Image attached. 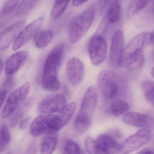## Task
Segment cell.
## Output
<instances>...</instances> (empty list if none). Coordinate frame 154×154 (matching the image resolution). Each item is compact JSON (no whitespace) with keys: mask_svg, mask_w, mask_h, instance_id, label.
I'll list each match as a JSON object with an SVG mask.
<instances>
[{"mask_svg":"<svg viewBox=\"0 0 154 154\" xmlns=\"http://www.w3.org/2000/svg\"><path fill=\"white\" fill-rule=\"evenodd\" d=\"M65 48L64 43L59 44L52 50L46 59L42 79V86L45 90L57 91L61 87L58 74Z\"/></svg>","mask_w":154,"mask_h":154,"instance_id":"6da1fadb","label":"cell"},{"mask_svg":"<svg viewBox=\"0 0 154 154\" xmlns=\"http://www.w3.org/2000/svg\"><path fill=\"white\" fill-rule=\"evenodd\" d=\"M151 33H141L135 36L125 48L121 59L122 66L140 68L144 61L143 54L145 46L151 43Z\"/></svg>","mask_w":154,"mask_h":154,"instance_id":"7a4b0ae2","label":"cell"},{"mask_svg":"<svg viewBox=\"0 0 154 154\" xmlns=\"http://www.w3.org/2000/svg\"><path fill=\"white\" fill-rule=\"evenodd\" d=\"M98 102V92L94 86L87 90L76 117L75 127L80 134L85 133L90 127Z\"/></svg>","mask_w":154,"mask_h":154,"instance_id":"3957f363","label":"cell"},{"mask_svg":"<svg viewBox=\"0 0 154 154\" xmlns=\"http://www.w3.org/2000/svg\"><path fill=\"white\" fill-rule=\"evenodd\" d=\"M95 14L94 7H90L72 21L69 28V39L70 43H76L86 34L93 23Z\"/></svg>","mask_w":154,"mask_h":154,"instance_id":"277c9868","label":"cell"},{"mask_svg":"<svg viewBox=\"0 0 154 154\" xmlns=\"http://www.w3.org/2000/svg\"><path fill=\"white\" fill-rule=\"evenodd\" d=\"M97 84L100 93L108 99H112L118 93V77L112 71H102L98 76Z\"/></svg>","mask_w":154,"mask_h":154,"instance_id":"5b68a950","label":"cell"},{"mask_svg":"<svg viewBox=\"0 0 154 154\" xmlns=\"http://www.w3.org/2000/svg\"><path fill=\"white\" fill-rule=\"evenodd\" d=\"M30 85L26 82L13 91L8 97L1 114L2 118H6L12 115L22 104L29 92Z\"/></svg>","mask_w":154,"mask_h":154,"instance_id":"8992f818","label":"cell"},{"mask_svg":"<svg viewBox=\"0 0 154 154\" xmlns=\"http://www.w3.org/2000/svg\"><path fill=\"white\" fill-rule=\"evenodd\" d=\"M107 44L104 37L100 34L92 35L89 42L88 51L90 58L93 65L102 64L106 56Z\"/></svg>","mask_w":154,"mask_h":154,"instance_id":"52a82bcc","label":"cell"},{"mask_svg":"<svg viewBox=\"0 0 154 154\" xmlns=\"http://www.w3.org/2000/svg\"><path fill=\"white\" fill-rule=\"evenodd\" d=\"M151 132L147 129H140L127 138L120 145V152L128 154L140 149L151 138Z\"/></svg>","mask_w":154,"mask_h":154,"instance_id":"ba28073f","label":"cell"},{"mask_svg":"<svg viewBox=\"0 0 154 154\" xmlns=\"http://www.w3.org/2000/svg\"><path fill=\"white\" fill-rule=\"evenodd\" d=\"M66 106V97L63 94L51 95L44 98L40 103L38 111L42 115L58 113Z\"/></svg>","mask_w":154,"mask_h":154,"instance_id":"9c48e42d","label":"cell"},{"mask_svg":"<svg viewBox=\"0 0 154 154\" xmlns=\"http://www.w3.org/2000/svg\"><path fill=\"white\" fill-rule=\"evenodd\" d=\"M125 38L121 30L116 32L112 38L109 53V63L111 67H120L122 55L125 49Z\"/></svg>","mask_w":154,"mask_h":154,"instance_id":"30bf717a","label":"cell"},{"mask_svg":"<svg viewBox=\"0 0 154 154\" xmlns=\"http://www.w3.org/2000/svg\"><path fill=\"white\" fill-rule=\"evenodd\" d=\"M43 21V18H38L22 29L14 40L12 46L13 50H18L34 37L41 27Z\"/></svg>","mask_w":154,"mask_h":154,"instance_id":"8fae6325","label":"cell"},{"mask_svg":"<svg viewBox=\"0 0 154 154\" xmlns=\"http://www.w3.org/2000/svg\"><path fill=\"white\" fill-rule=\"evenodd\" d=\"M53 115H42L36 117L31 123L30 134L34 137H39L52 132V121Z\"/></svg>","mask_w":154,"mask_h":154,"instance_id":"7c38bea8","label":"cell"},{"mask_svg":"<svg viewBox=\"0 0 154 154\" xmlns=\"http://www.w3.org/2000/svg\"><path fill=\"white\" fill-rule=\"evenodd\" d=\"M76 107L75 102H71L60 111L58 115H53L52 127L53 133H57L69 123L75 112Z\"/></svg>","mask_w":154,"mask_h":154,"instance_id":"4fadbf2b","label":"cell"},{"mask_svg":"<svg viewBox=\"0 0 154 154\" xmlns=\"http://www.w3.org/2000/svg\"><path fill=\"white\" fill-rule=\"evenodd\" d=\"M66 71L69 82L73 86H78L84 77V64L78 58H72L68 62Z\"/></svg>","mask_w":154,"mask_h":154,"instance_id":"5bb4252c","label":"cell"},{"mask_svg":"<svg viewBox=\"0 0 154 154\" xmlns=\"http://www.w3.org/2000/svg\"><path fill=\"white\" fill-rule=\"evenodd\" d=\"M25 24V20H20L7 27L0 33V52L5 50L10 46Z\"/></svg>","mask_w":154,"mask_h":154,"instance_id":"9a60e30c","label":"cell"},{"mask_svg":"<svg viewBox=\"0 0 154 154\" xmlns=\"http://www.w3.org/2000/svg\"><path fill=\"white\" fill-rule=\"evenodd\" d=\"M29 53L27 51H21L14 53L7 60L5 64L6 74L11 76L20 70L27 61Z\"/></svg>","mask_w":154,"mask_h":154,"instance_id":"2e32d148","label":"cell"},{"mask_svg":"<svg viewBox=\"0 0 154 154\" xmlns=\"http://www.w3.org/2000/svg\"><path fill=\"white\" fill-rule=\"evenodd\" d=\"M123 120L126 124L143 128L150 126L152 122L149 116L134 112L126 113L123 117Z\"/></svg>","mask_w":154,"mask_h":154,"instance_id":"e0dca14e","label":"cell"},{"mask_svg":"<svg viewBox=\"0 0 154 154\" xmlns=\"http://www.w3.org/2000/svg\"><path fill=\"white\" fill-rule=\"evenodd\" d=\"M102 154H111L119 152L120 145L117 141L112 137L106 134L98 136L97 140Z\"/></svg>","mask_w":154,"mask_h":154,"instance_id":"ac0fdd59","label":"cell"},{"mask_svg":"<svg viewBox=\"0 0 154 154\" xmlns=\"http://www.w3.org/2000/svg\"><path fill=\"white\" fill-rule=\"evenodd\" d=\"M56 133L44 135L41 143V153L51 154L55 151L57 143V135Z\"/></svg>","mask_w":154,"mask_h":154,"instance_id":"d6986e66","label":"cell"},{"mask_svg":"<svg viewBox=\"0 0 154 154\" xmlns=\"http://www.w3.org/2000/svg\"><path fill=\"white\" fill-rule=\"evenodd\" d=\"M34 42L37 48H46L52 41L53 33L49 30H39L34 36Z\"/></svg>","mask_w":154,"mask_h":154,"instance_id":"ffe728a7","label":"cell"},{"mask_svg":"<svg viewBox=\"0 0 154 154\" xmlns=\"http://www.w3.org/2000/svg\"><path fill=\"white\" fill-rule=\"evenodd\" d=\"M33 103V99H30L28 101H26L21 107L18 108L15 113L14 114L10 120V124L11 126L14 127H15L20 121L23 118L25 115V114L29 109Z\"/></svg>","mask_w":154,"mask_h":154,"instance_id":"44dd1931","label":"cell"},{"mask_svg":"<svg viewBox=\"0 0 154 154\" xmlns=\"http://www.w3.org/2000/svg\"><path fill=\"white\" fill-rule=\"evenodd\" d=\"M154 2V0H131L128 8V15H134L147 7L150 8Z\"/></svg>","mask_w":154,"mask_h":154,"instance_id":"7402d4cb","label":"cell"},{"mask_svg":"<svg viewBox=\"0 0 154 154\" xmlns=\"http://www.w3.org/2000/svg\"><path fill=\"white\" fill-rule=\"evenodd\" d=\"M70 0H56L51 13L52 20L59 18L66 11Z\"/></svg>","mask_w":154,"mask_h":154,"instance_id":"603a6c76","label":"cell"},{"mask_svg":"<svg viewBox=\"0 0 154 154\" xmlns=\"http://www.w3.org/2000/svg\"><path fill=\"white\" fill-rule=\"evenodd\" d=\"M128 103L122 99H118L113 101L110 105L111 114L115 116H119L125 114L129 110Z\"/></svg>","mask_w":154,"mask_h":154,"instance_id":"cb8c5ba5","label":"cell"},{"mask_svg":"<svg viewBox=\"0 0 154 154\" xmlns=\"http://www.w3.org/2000/svg\"><path fill=\"white\" fill-rule=\"evenodd\" d=\"M120 10L121 6L119 0H114L112 2L108 14V20L109 22L115 23L119 20Z\"/></svg>","mask_w":154,"mask_h":154,"instance_id":"d4e9b609","label":"cell"},{"mask_svg":"<svg viewBox=\"0 0 154 154\" xmlns=\"http://www.w3.org/2000/svg\"><path fill=\"white\" fill-rule=\"evenodd\" d=\"M39 0H23L17 8L16 14L18 17L24 16L37 4Z\"/></svg>","mask_w":154,"mask_h":154,"instance_id":"484cf974","label":"cell"},{"mask_svg":"<svg viewBox=\"0 0 154 154\" xmlns=\"http://www.w3.org/2000/svg\"><path fill=\"white\" fill-rule=\"evenodd\" d=\"M142 87L147 101L154 107V81L146 80L143 82Z\"/></svg>","mask_w":154,"mask_h":154,"instance_id":"4316f807","label":"cell"},{"mask_svg":"<svg viewBox=\"0 0 154 154\" xmlns=\"http://www.w3.org/2000/svg\"><path fill=\"white\" fill-rule=\"evenodd\" d=\"M11 135L7 127L4 126L0 129V152H4L10 145Z\"/></svg>","mask_w":154,"mask_h":154,"instance_id":"83f0119b","label":"cell"},{"mask_svg":"<svg viewBox=\"0 0 154 154\" xmlns=\"http://www.w3.org/2000/svg\"><path fill=\"white\" fill-rule=\"evenodd\" d=\"M20 0H6L0 10V17L9 15L17 7Z\"/></svg>","mask_w":154,"mask_h":154,"instance_id":"f1b7e54d","label":"cell"},{"mask_svg":"<svg viewBox=\"0 0 154 154\" xmlns=\"http://www.w3.org/2000/svg\"><path fill=\"white\" fill-rule=\"evenodd\" d=\"M63 150L64 153L65 154L83 153V152L79 145L71 139H67L65 141Z\"/></svg>","mask_w":154,"mask_h":154,"instance_id":"f546056e","label":"cell"},{"mask_svg":"<svg viewBox=\"0 0 154 154\" xmlns=\"http://www.w3.org/2000/svg\"><path fill=\"white\" fill-rule=\"evenodd\" d=\"M85 146L86 151L89 154H102L97 141L90 137H88L85 139Z\"/></svg>","mask_w":154,"mask_h":154,"instance_id":"4dcf8cb0","label":"cell"},{"mask_svg":"<svg viewBox=\"0 0 154 154\" xmlns=\"http://www.w3.org/2000/svg\"><path fill=\"white\" fill-rule=\"evenodd\" d=\"M30 118H24L20 122V128L21 130H25L28 127L30 121Z\"/></svg>","mask_w":154,"mask_h":154,"instance_id":"1f68e13d","label":"cell"},{"mask_svg":"<svg viewBox=\"0 0 154 154\" xmlns=\"http://www.w3.org/2000/svg\"><path fill=\"white\" fill-rule=\"evenodd\" d=\"M13 80L12 77L8 78L5 81L2 88L5 89L6 91L10 89L12 86Z\"/></svg>","mask_w":154,"mask_h":154,"instance_id":"d6a6232c","label":"cell"},{"mask_svg":"<svg viewBox=\"0 0 154 154\" xmlns=\"http://www.w3.org/2000/svg\"><path fill=\"white\" fill-rule=\"evenodd\" d=\"M7 91L5 89L1 88L0 89V109L5 99Z\"/></svg>","mask_w":154,"mask_h":154,"instance_id":"836d02e7","label":"cell"},{"mask_svg":"<svg viewBox=\"0 0 154 154\" xmlns=\"http://www.w3.org/2000/svg\"><path fill=\"white\" fill-rule=\"evenodd\" d=\"M88 0H73V5L74 6H79L88 2Z\"/></svg>","mask_w":154,"mask_h":154,"instance_id":"e575fe53","label":"cell"},{"mask_svg":"<svg viewBox=\"0 0 154 154\" xmlns=\"http://www.w3.org/2000/svg\"><path fill=\"white\" fill-rule=\"evenodd\" d=\"M139 154H154V148H146L139 152Z\"/></svg>","mask_w":154,"mask_h":154,"instance_id":"d590c367","label":"cell"},{"mask_svg":"<svg viewBox=\"0 0 154 154\" xmlns=\"http://www.w3.org/2000/svg\"><path fill=\"white\" fill-rule=\"evenodd\" d=\"M4 64L2 60L0 58V75L3 70Z\"/></svg>","mask_w":154,"mask_h":154,"instance_id":"8d00e7d4","label":"cell"},{"mask_svg":"<svg viewBox=\"0 0 154 154\" xmlns=\"http://www.w3.org/2000/svg\"><path fill=\"white\" fill-rule=\"evenodd\" d=\"M151 43L154 44V31L151 33Z\"/></svg>","mask_w":154,"mask_h":154,"instance_id":"74e56055","label":"cell"},{"mask_svg":"<svg viewBox=\"0 0 154 154\" xmlns=\"http://www.w3.org/2000/svg\"><path fill=\"white\" fill-rule=\"evenodd\" d=\"M151 75L154 78V67L152 69V71H151Z\"/></svg>","mask_w":154,"mask_h":154,"instance_id":"f35d334b","label":"cell"},{"mask_svg":"<svg viewBox=\"0 0 154 154\" xmlns=\"http://www.w3.org/2000/svg\"></svg>","mask_w":154,"mask_h":154,"instance_id":"ab89813d","label":"cell"}]
</instances>
